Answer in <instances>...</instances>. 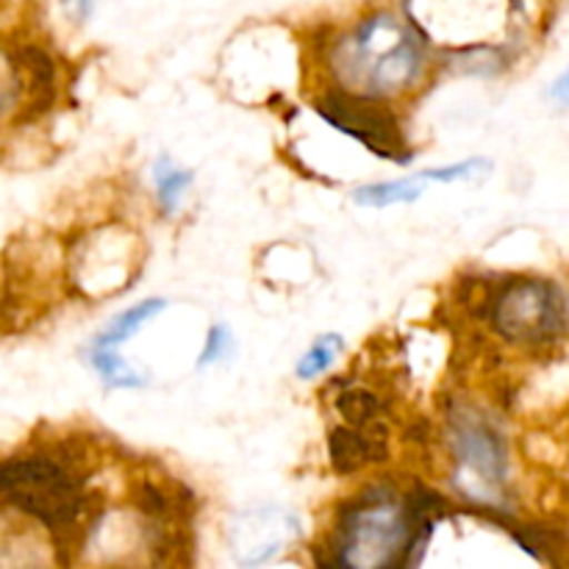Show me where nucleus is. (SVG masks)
Listing matches in <instances>:
<instances>
[{"instance_id": "12", "label": "nucleus", "mask_w": 569, "mask_h": 569, "mask_svg": "<svg viewBox=\"0 0 569 569\" xmlns=\"http://www.w3.org/2000/svg\"><path fill=\"white\" fill-rule=\"evenodd\" d=\"M342 348H345V342H342V337H339V333H326V337H320L315 345H311L309 353L300 359L298 376L300 378H315V376H320V372H326L328 367L337 361V356L342 353Z\"/></svg>"}, {"instance_id": "14", "label": "nucleus", "mask_w": 569, "mask_h": 569, "mask_svg": "<svg viewBox=\"0 0 569 569\" xmlns=\"http://www.w3.org/2000/svg\"><path fill=\"white\" fill-rule=\"evenodd\" d=\"M337 409L350 426H367L378 417L381 411V403L372 392H365V389H353V392H345L342 398L337 400Z\"/></svg>"}, {"instance_id": "10", "label": "nucleus", "mask_w": 569, "mask_h": 569, "mask_svg": "<svg viewBox=\"0 0 569 569\" xmlns=\"http://www.w3.org/2000/svg\"><path fill=\"white\" fill-rule=\"evenodd\" d=\"M161 311H164V300H144V303L133 306V309L122 311L120 317H114V320L106 326V331L100 333L98 342L94 345H103V348H117L120 342L131 339L133 333H139V328H142L144 322L153 320L156 315H161Z\"/></svg>"}, {"instance_id": "16", "label": "nucleus", "mask_w": 569, "mask_h": 569, "mask_svg": "<svg viewBox=\"0 0 569 569\" xmlns=\"http://www.w3.org/2000/svg\"><path fill=\"white\" fill-rule=\"evenodd\" d=\"M92 3L94 0H64V9L70 11L72 20L83 22L89 17V11H92Z\"/></svg>"}, {"instance_id": "15", "label": "nucleus", "mask_w": 569, "mask_h": 569, "mask_svg": "<svg viewBox=\"0 0 569 569\" xmlns=\"http://www.w3.org/2000/svg\"><path fill=\"white\" fill-rule=\"evenodd\" d=\"M231 348V333H228L226 326H214L209 331V339H206V350L200 356V367L211 365V361H220L222 356Z\"/></svg>"}, {"instance_id": "4", "label": "nucleus", "mask_w": 569, "mask_h": 569, "mask_svg": "<svg viewBox=\"0 0 569 569\" xmlns=\"http://www.w3.org/2000/svg\"><path fill=\"white\" fill-rule=\"evenodd\" d=\"M492 322L511 342H542L565 322V303L550 283L520 278L495 298Z\"/></svg>"}, {"instance_id": "5", "label": "nucleus", "mask_w": 569, "mask_h": 569, "mask_svg": "<svg viewBox=\"0 0 569 569\" xmlns=\"http://www.w3.org/2000/svg\"><path fill=\"white\" fill-rule=\"evenodd\" d=\"M317 109H320L322 120L331 122L337 131L359 139L365 148L376 150L378 156H387V159L398 161L406 159V142L400 137L398 120L387 109L372 103L367 94L328 92L317 103Z\"/></svg>"}, {"instance_id": "2", "label": "nucleus", "mask_w": 569, "mask_h": 569, "mask_svg": "<svg viewBox=\"0 0 569 569\" xmlns=\"http://www.w3.org/2000/svg\"><path fill=\"white\" fill-rule=\"evenodd\" d=\"M0 498L28 511L48 528L70 526L81 511V495L59 465L48 459H17L0 465Z\"/></svg>"}, {"instance_id": "1", "label": "nucleus", "mask_w": 569, "mask_h": 569, "mask_svg": "<svg viewBox=\"0 0 569 569\" xmlns=\"http://www.w3.org/2000/svg\"><path fill=\"white\" fill-rule=\"evenodd\" d=\"M422 53L415 33L392 17L367 20L333 53V70L356 94H395L415 83Z\"/></svg>"}, {"instance_id": "8", "label": "nucleus", "mask_w": 569, "mask_h": 569, "mask_svg": "<svg viewBox=\"0 0 569 569\" xmlns=\"http://www.w3.org/2000/svg\"><path fill=\"white\" fill-rule=\"evenodd\" d=\"M328 450H331V465L337 472H350L361 470L367 461H376L378 456H383L381 437L367 439L365 433H356L350 428H337L328 439Z\"/></svg>"}, {"instance_id": "7", "label": "nucleus", "mask_w": 569, "mask_h": 569, "mask_svg": "<svg viewBox=\"0 0 569 569\" xmlns=\"http://www.w3.org/2000/svg\"><path fill=\"white\" fill-rule=\"evenodd\" d=\"M456 450H459L461 465L478 478H487L489 483H498L503 478V450L483 426L465 422L456 433Z\"/></svg>"}, {"instance_id": "9", "label": "nucleus", "mask_w": 569, "mask_h": 569, "mask_svg": "<svg viewBox=\"0 0 569 569\" xmlns=\"http://www.w3.org/2000/svg\"><path fill=\"white\" fill-rule=\"evenodd\" d=\"M426 183L428 181L422 178V172H420V176L400 178V181L361 187L353 198L359 206H370V209H387V206L411 203V200H417L422 192H426Z\"/></svg>"}, {"instance_id": "17", "label": "nucleus", "mask_w": 569, "mask_h": 569, "mask_svg": "<svg viewBox=\"0 0 569 569\" xmlns=\"http://www.w3.org/2000/svg\"><path fill=\"white\" fill-rule=\"evenodd\" d=\"M550 94H553V98L559 100V103L569 106V70L565 72V76L559 78V81L553 83V89H550Z\"/></svg>"}, {"instance_id": "3", "label": "nucleus", "mask_w": 569, "mask_h": 569, "mask_svg": "<svg viewBox=\"0 0 569 569\" xmlns=\"http://www.w3.org/2000/svg\"><path fill=\"white\" fill-rule=\"evenodd\" d=\"M417 545V526L409 509L392 503H372L356 509L345 526L339 561L359 569L389 567L400 553Z\"/></svg>"}, {"instance_id": "6", "label": "nucleus", "mask_w": 569, "mask_h": 569, "mask_svg": "<svg viewBox=\"0 0 569 569\" xmlns=\"http://www.w3.org/2000/svg\"><path fill=\"white\" fill-rule=\"evenodd\" d=\"M300 537V520L287 509L264 506V509L242 511L228 526V545L239 565H264L272 556L287 550Z\"/></svg>"}, {"instance_id": "11", "label": "nucleus", "mask_w": 569, "mask_h": 569, "mask_svg": "<svg viewBox=\"0 0 569 569\" xmlns=\"http://www.w3.org/2000/svg\"><path fill=\"white\" fill-rule=\"evenodd\" d=\"M92 365H94V370L103 376V381L109 383V387L133 389V387H142L144 383V378L137 376V372H133L131 367L120 359L117 348H103V345H94Z\"/></svg>"}, {"instance_id": "13", "label": "nucleus", "mask_w": 569, "mask_h": 569, "mask_svg": "<svg viewBox=\"0 0 569 569\" xmlns=\"http://www.w3.org/2000/svg\"><path fill=\"white\" fill-rule=\"evenodd\" d=\"M156 183H159V198H161V206H164V211H172L178 206V200H181L183 189L192 183V172L187 170H178V167H172L170 161L161 159L159 164H156Z\"/></svg>"}]
</instances>
